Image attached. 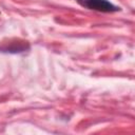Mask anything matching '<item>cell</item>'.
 I'll return each instance as SVG.
<instances>
[{"label":"cell","mask_w":135,"mask_h":135,"mask_svg":"<svg viewBox=\"0 0 135 135\" xmlns=\"http://www.w3.org/2000/svg\"><path fill=\"white\" fill-rule=\"evenodd\" d=\"M79 5L84 8L102 13H114L120 11V7L114 5L108 0H76Z\"/></svg>","instance_id":"1"}]
</instances>
